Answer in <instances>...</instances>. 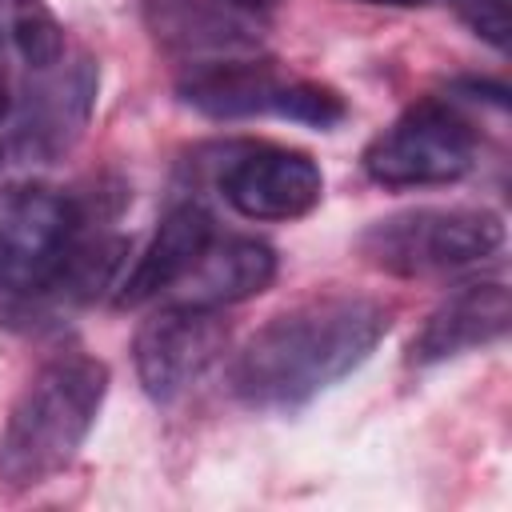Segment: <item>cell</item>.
<instances>
[{
  "instance_id": "obj_15",
  "label": "cell",
  "mask_w": 512,
  "mask_h": 512,
  "mask_svg": "<svg viewBox=\"0 0 512 512\" xmlns=\"http://www.w3.org/2000/svg\"><path fill=\"white\" fill-rule=\"evenodd\" d=\"M484 44L508 52V0H444Z\"/></svg>"
},
{
  "instance_id": "obj_16",
  "label": "cell",
  "mask_w": 512,
  "mask_h": 512,
  "mask_svg": "<svg viewBox=\"0 0 512 512\" xmlns=\"http://www.w3.org/2000/svg\"><path fill=\"white\" fill-rule=\"evenodd\" d=\"M232 4H236L240 12H248V16H256V20H268L280 0H232Z\"/></svg>"
},
{
  "instance_id": "obj_4",
  "label": "cell",
  "mask_w": 512,
  "mask_h": 512,
  "mask_svg": "<svg viewBox=\"0 0 512 512\" xmlns=\"http://www.w3.org/2000/svg\"><path fill=\"white\" fill-rule=\"evenodd\" d=\"M176 96L184 108L208 120H252V116H280L308 128H336L348 120V104L336 88L304 76H288L276 60L248 52V56H220L184 64L176 80Z\"/></svg>"
},
{
  "instance_id": "obj_11",
  "label": "cell",
  "mask_w": 512,
  "mask_h": 512,
  "mask_svg": "<svg viewBox=\"0 0 512 512\" xmlns=\"http://www.w3.org/2000/svg\"><path fill=\"white\" fill-rule=\"evenodd\" d=\"M508 324H512L508 284L500 276L468 280L424 316V324L408 340L404 360L412 368H432V364L456 360L464 352L492 348L508 336Z\"/></svg>"
},
{
  "instance_id": "obj_8",
  "label": "cell",
  "mask_w": 512,
  "mask_h": 512,
  "mask_svg": "<svg viewBox=\"0 0 512 512\" xmlns=\"http://www.w3.org/2000/svg\"><path fill=\"white\" fill-rule=\"evenodd\" d=\"M96 92H100V68L88 52H68L56 68L32 72L4 140V156L16 164L60 160L88 128Z\"/></svg>"
},
{
  "instance_id": "obj_13",
  "label": "cell",
  "mask_w": 512,
  "mask_h": 512,
  "mask_svg": "<svg viewBox=\"0 0 512 512\" xmlns=\"http://www.w3.org/2000/svg\"><path fill=\"white\" fill-rule=\"evenodd\" d=\"M276 280V248L256 236H212L188 276L168 292L172 304L188 308H232L260 296Z\"/></svg>"
},
{
  "instance_id": "obj_1",
  "label": "cell",
  "mask_w": 512,
  "mask_h": 512,
  "mask_svg": "<svg viewBox=\"0 0 512 512\" xmlns=\"http://www.w3.org/2000/svg\"><path fill=\"white\" fill-rule=\"evenodd\" d=\"M120 188H56L12 180L0 188V324L44 328L116 284L128 240L112 228Z\"/></svg>"
},
{
  "instance_id": "obj_6",
  "label": "cell",
  "mask_w": 512,
  "mask_h": 512,
  "mask_svg": "<svg viewBox=\"0 0 512 512\" xmlns=\"http://www.w3.org/2000/svg\"><path fill=\"white\" fill-rule=\"evenodd\" d=\"M480 160V132L460 100L428 96L376 132L360 156L364 176L380 188H440L464 180Z\"/></svg>"
},
{
  "instance_id": "obj_9",
  "label": "cell",
  "mask_w": 512,
  "mask_h": 512,
  "mask_svg": "<svg viewBox=\"0 0 512 512\" xmlns=\"http://www.w3.org/2000/svg\"><path fill=\"white\" fill-rule=\"evenodd\" d=\"M224 348H228V324L220 320V312L168 300L136 328L132 340L136 380L148 400L176 404L208 376V368L224 356Z\"/></svg>"
},
{
  "instance_id": "obj_18",
  "label": "cell",
  "mask_w": 512,
  "mask_h": 512,
  "mask_svg": "<svg viewBox=\"0 0 512 512\" xmlns=\"http://www.w3.org/2000/svg\"><path fill=\"white\" fill-rule=\"evenodd\" d=\"M4 116H8V76L0 68V124H4Z\"/></svg>"
},
{
  "instance_id": "obj_14",
  "label": "cell",
  "mask_w": 512,
  "mask_h": 512,
  "mask_svg": "<svg viewBox=\"0 0 512 512\" xmlns=\"http://www.w3.org/2000/svg\"><path fill=\"white\" fill-rule=\"evenodd\" d=\"M12 56L28 76L48 72L68 56L64 24L48 0H0V60Z\"/></svg>"
},
{
  "instance_id": "obj_7",
  "label": "cell",
  "mask_w": 512,
  "mask_h": 512,
  "mask_svg": "<svg viewBox=\"0 0 512 512\" xmlns=\"http://www.w3.org/2000/svg\"><path fill=\"white\" fill-rule=\"evenodd\" d=\"M196 168H208L212 188L224 196V204L256 224H288L308 216L324 196V172L320 164L288 144L272 140H228L208 144L192 160Z\"/></svg>"
},
{
  "instance_id": "obj_5",
  "label": "cell",
  "mask_w": 512,
  "mask_h": 512,
  "mask_svg": "<svg viewBox=\"0 0 512 512\" xmlns=\"http://www.w3.org/2000/svg\"><path fill=\"white\" fill-rule=\"evenodd\" d=\"M504 248V220L492 208H404L372 220L356 236V252L368 268L400 280L452 276L492 260Z\"/></svg>"
},
{
  "instance_id": "obj_12",
  "label": "cell",
  "mask_w": 512,
  "mask_h": 512,
  "mask_svg": "<svg viewBox=\"0 0 512 512\" xmlns=\"http://www.w3.org/2000/svg\"><path fill=\"white\" fill-rule=\"evenodd\" d=\"M212 236H216V224L200 200L172 204L164 220L156 224L152 240L144 244V252L132 260L124 280L116 284V308H140V304L168 296L188 276V268L200 260Z\"/></svg>"
},
{
  "instance_id": "obj_17",
  "label": "cell",
  "mask_w": 512,
  "mask_h": 512,
  "mask_svg": "<svg viewBox=\"0 0 512 512\" xmlns=\"http://www.w3.org/2000/svg\"><path fill=\"white\" fill-rule=\"evenodd\" d=\"M360 4H380V8H428V4H444V0H360Z\"/></svg>"
},
{
  "instance_id": "obj_3",
  "label": "cell",
  "mask_w": 512,
  "mask_h": 512,
  "mask_svg": "<svg viewBox=\"0 0 512 512\" xmlns=\"http://www.w3.org/2000/svg\"><path fill=\"white\" fill-rule=\"evenodd\" d=\"M108 384V364L88 352H64L40 364L0 428V488L24 492L60 476L96 428Z\"/></svg>"
},
{
  "instance_id": "obj_10",
  "label": "cell",
  "mask_w": 512,
  "mask_h": 512,
  "mask_svg": "<svg viewBox=\"0 0 512 512\" xmlns=\"http://www.w3.org/2000/svg\"><path fill=\"white\" fill-rule=\"evenodd\" d=\"M152 44L180 60H220L260 52L264 20L240 12L232 0H136Z\"/></svg>"
},
{
  "instance_id": "obj_2",
  "label": "cell",
  "mask_w": 512,
  "mask_h": 512,
  "mask_svg": "<svg viewBox=\"0 0 512 512\" xmlns=\"http://www.w3.org/2000/svg\"><path fill=\"white\" fill-rule=\"evenodd\" d=\"M392 328L364 292H316L264 320L228 364V392L252 412H300L352 376Z\"/></svg>"
}]
</instances>
